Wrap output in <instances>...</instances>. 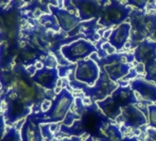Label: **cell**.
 Here are the masks:
<instances>
[{"label": "cell", "mask_w": 156, "mask_h": 141, "mask_svg": "<svg viewBox=\"0 0 156 141\" xmlns=\"http://www.w3.org/2000/svg\"><path fill=\"white\" fill-rule=\"evenodd\" d=\"M74 95L66 88H62L56 95L48 111L36 113L39 124H57L62 122L74 104Z\"/></svg>", "instance_id": "obj_2"}, {"label": "cell", "mask_w": 156, "mask_h": 141, "mask_svg": "<svg viewBox=\"0 0 156 141\" xmlns=\"http://www.w3.org/2000/svg\"><path fill=\"white\" fill-rule=\"evenodd\" d=\"M40 130H41V135L43 139H45L47 141H52L55 139L54 134L50 130V124L40 125Z\"/></svg>", "instance_id": "obj_26"}, {"label": "cell", "mask_w": 156, "mask_h": 141, "mask_svg": "<svg viewBox=\"0 0 156 141\" xmlns=\"http://www.w3.org/2000/svg\"><path fill=\"white\" fill-rule=\"evenodd\" d=\"M149 112V128H153L156 129V105L148 106Z\"/></svg>", "instance_id": "obj_27"}, {"label": "cell", "mask_w": 156, "mask_h": 141, "mask_svg": "<svg viewBox=\"0 0 156 141\" xmlns=\"http://www.w3.org/2000/svg\"><path fill=\"white\" fill-rule=\"evenodd\" d=\"M1 106H2V100L0 98V110H1Z\"/></svg>", "instance_id": "obj_38"}, {"label": "cell", "mask_w": 156, "mask_h": 141, "mask_svg": "<svg viewBox=\"0 0 156 141\" xmlns=\"http://www.w3.org/2000/svg\"><path fill=\"white\" fill-rule=\"evenodd\" d=\"M0 26H1V12H0Z\"/></svg>", "instance_id": "obj_39"}, {"label": "cell", "mask_w": 156, "mask_h": 141, "mask_svg": "<svg viewBox=\"0 0 156 141\" xmlns=\"http://www.w3.org/2000/svg\"><path fill=\"white\" fill-rule=\"evenodd\" d=\"M84 141H96V140L94 139V138H92V137H90V136L87 139H85Z\"/></svg>", "instance_id": "obj_37"}, {"label": "cell", "mask_w": 156, "mask_h": 141, "mask_svg": "<svg viewBox=\"0 0 156 141\" xmlns=\"http://www.w3.org/2000/svg\"><path fill=\"white\" fill-rule=\"evenodd\" d=\"M0 98L6 106L3 114L5 125L13 126L16 122L24 117L27 118L32 113V108L11 88L6 93H3Z\"/></svg>", "instance_id": "obj_3"}, {"label": "cell", "mask_w": 156, "mask_h": 141, "mask_svg": "<svg viewBox=\"0 0 156 141\" xmlns=\"http://www.w3.org/2000/svg\"><path fill=\"white\" fill-rule=\"evenodd\" d=\"M21 141H43L40 124L37 118V114L32 112L27 117L20 131Z\"/></svg>", "instance_id": "obj_11"}, {"label": "cell", "mask_w": 156, "mask_h": 141, "mask_svg": "<svg viewBox=\"0 0 156 141\" xmlns=\"http://www.w3.org/2000/svg\"><path fill=\"white\" fill-rule=\"evenodd\" d=\"M32 80L43 89L54 91L59 81L58 68H48L43 66V68L37 70L36 73L32 76Z\"/></svg>", "instance_id": "obj_10"}, {"label": "cell", "mask_w": 156, "mask_h": 141, "mask_svg": "<svg viewBox=\"0 0 156 141\" xmlns=\"http://www.w3.org/2000/svg\"><path fill=\"white\" fill-rule=\"evenodd\" d=\"M131 69V64L125 62H115L100 68V70H104L109 78L114 83H117L124 76H126Z\"/></svg>", "instance_id": "obj_17"}, {"label": "cell", "mask_w": 156, "mask_h": 141, "mask_svg": "<svg viewBox=\"0 0 156 141\" xmlns=\"http://www.w3.org/2000/svg\"><path fill=\"white\" fill-rule=\"evenodd\" d=\"M133 7L125 6L122 2L117 0L106 1L102 9L98 24L103 28H111L114 26H120L129 18Z\"/></svg>", "instance_id": "obj_4"}, {"label": "cell", "mask_w": 156, "mask_h": 141, "mask_svg": "<svg viewBox=\"0 0 156 141\" xmlns=\"http://www.w3.org/2000/svg\"><path fill=\"white\" fill-rule=\"evenodd\" d=\"M51 103H52V101L45 100V101L43 102L42 106H41V111H42V112H46V111H48V110L49 109L50 106H51Z\"/></svg>", "instance_id": "obj_34"}, {"label": "cell", "mask_w": 156, "mask_h": 141, "mask_svg": "<svg viewBox=\"0 0 156 141\" xmlns=\"http://www.w3.org/2000/svg\"><path fill=\"white\" fill-rule=\"evenodd\" d=\"M129 19L132 27L129 39L131 50H135L144 39L156 42V13L148 14L145 9H133Z\"/></svg>", "instance_id": "obj_1"}, {"label": "cell", "mask_w": 156, "mask_h": 141, "mask_svg": "<svg viewBox=\"0 0 156 141\" xmlns=\"http://www.w3.org/2000/svg\"><path fill=\"white\" fill-rule=\"evenodd\" d=\"M112 30H113V29H111V28L106 29L105 32H104V34H103V36H102V38L105 39H109V38L111 37V35H112Z\"/></svg>", "instance_id": "obj_35"}, {"label": "cell", "mask_w": 156, "mask_h": 141, "mask_svg": "<svg viewBox=\"0 0 156 141\" xmlns=\"http://www.w3.org/2000/svg\"><path fill=\"white\" fill-rule=\"evenodd\" d=\"M39 24L48 31L58 32L60 27L58 23V20L52 14H44L39 17Z\"/></svg>", "instance_id": "obj_20"}, {"label": "cell", "mask_w": 156, "mask_h": 141, "mask_svg": "<svg viewBox=\"0 0 156 141\" xmlns=\"http://www.w3.org/2000/svg\"><path fill=\"white\" fill-rule=\"evenodd\" d=\"M147 138L145 139V141H156V129L153 128H148L146 129Z\"/></svg>", "instance_id": "obj_30"}, {"label": "cell", "mask_w": 156, "mask_h": 141, "mask_svg": "<svg viewBox=\"0 0 156 141\" xmlns=\"http://www.w3.org/2000/svg\"><path fill=\"white\" fill-rule=\"evenodd\" d=\"M1 141H21L20 132L16 128H11L5 132Z\"/></svg>", "instance_id": "obj_22"}, {"label": "cell", "mask_w": 156, "mask_h": 141, "mask_svg": "<svg viewBox=\"0 0 156 141\" xmlns=\"http://www.w3.org/2000/svg\"><path fill=\"white\" fill-rule=\"evenodd\" d=\"M101 48H102V50H103L108 55H112V54H114V53L117 52L116 50H115V48L112 47V46L109 43V41L103 43L102 46H101Z\"/></svg>", "instance_id": "obj_28"}, {"label": "cell", "mask_w": 156, "mask_h": 141, "mask_svg": "<svg viewBox=\"0 0 156 141\" xmlns=\"http://www.w3.org/2000/svg\"><path fill=\"white\" fill-rule=\"evenodd\" d=\"M122 141H141V140H139L138 137L134 136V137H125V138H123V140Z\"/></svg>", "instance_id": "obj_36"}, {"label": "cell", "mask_w": 156, "mask_h": 141, "mask_svg": "<svg viewBox=\"0 0 156 141\" xmlns=\"http://www.w3.org/2000/svg\"><path fill=\"white\" fill-rule=\"evenodd\" d=\"M5 134V121L3 114H0V141Z\"/></svg>", "instance_id": "obj_31"}, {"label": "cell", "mask_w": 156, "mask_h": 141, "mask_svg": "<svg viewBox=\"0 0 156 141\" xmlns=\"http://www.w3.org/2000/svg\"><path fill=\"white\" fill-rule=\"evenodd\" d=\"M130 86L132 90L138 93L144 100L156 103V85L144 79H136L130 82Z\"/></svg>", "instance_id": "obj_16"}, {"label": "cell", "mask_w": 156, "mask_h": 141, "mask_svg": "<svg viewBox=\"0 0 156 141\" xmlns=\"http://www.w3.org/2000/svg\"><path fill=\"white\" fill-rule=\"evenodd\" d=\"M81 119V117L78 114H76L75 112H72V111H69V113L67 114L66 117L64 118V120L62 121L64 126H67V127H70L73 125V123L77 120H80Z\"/></svg>", "instance_id": "obj_25"}, {"label": "cell", "mask_w": 156, "mask_h": 141, "mask_svg": "<svg viewBox=\"0 0 156 141\" xmlns=\"http://www.w3.org/2000/svg\"><path fill=\"white\" fill-rule=\"evenodd\" d=\"M135 71L137 72L138 74H143L145 73V66L143 63H137V65L135 66Z\"/></svg>", "instance_id": "obj_33"}, {"label": "cell", "mask_w": 156, "mask_h": 141, "mask_svg": "<svg viewBox=\"0 0 156 141\" xmlns=\"http://www.w3.org/2000/svg\"><path fill=\"white\" fill-rule=\"evenodd\" d=\"M123 136L120 127L114 123L110 124L101 133V138L97 141H122Z\"/></svg>", "instance_id": "obj_19"}, {"label": "cell", "mask_w": 156, "mask_h": 141, "mask_svg": "<svg viewBox=\"0 0 156 141\" xmlns=\"http://www.w3.org/2000/svg\"><path fill=\"white\" fill-rule=\"evenodd\" d=\"M96 104L102 114L112 121L115 122L116 118L122 114V108L112 98V96H108L103 101L97 102Z\"/></svg>", "instance_id": "obj_18"}, {"label": "cell", "mask_w": 156, "mask_h": 141, "mask_svg": "<svg viewBox=\"0 0 156 141\" xmlns=\"http://www.w3.org/2000/svg\"><path fill=\"white\" fill-rule=\"evenodd\" d=\"M154 3H155V5H156V1H154Z\"/></svg>", "instance_id": "obj_40"}, {"label": "cell", "mask_w": 156, "mask_h": 141, "mask_svg": "<svg viewBox=\"0 0 156 141\" xmlns=\"http://www.w3.org/2000/svg\"><path fill=\"white\" fill-rule=\"evenodd\" d=\"M52 141H84L80 137H70V138H63L60 139H54Z\"/></svg>", "instance_id": "obj_32"}, {"label": "cell", "mask_w": 156, "mask_h": 141, "mask_svg": "<svg viewBox=\"0 0 156 141\" xmlns=\"http://www.w3.org/2000/svg\"><path fill=\"white\" fill-rule=\"evenodd\" d=\"M100 76V68L90 59L82 60L77 62L75 78L77 81L91 87L95 84Z\"/></svg>", "instance_id": "obj_8"}, {"label": "cell", "mask_w": 156, "mask_h": 141, "mask_svg": "<svg viewBox=\"0 0 156 141\" xmlns=\"http://www.w3.org/2000/svg\"><path fill=\"white\" fill-rule=\"evenodd\" d=\"M137 76H138L137 72L135 71L134 68H132V69L130 70L129 73H128L126 76H124V77L122 79V81H124V82H131V81L134 80Z\"/></svg>", "instance_id": "obj_29"}, {"label": "cell", "mask_w": 156, "mask_h": 141, "mask_svg": "<svg viewBox=\"0 0 156 141\" xmlns=\"http://www.w3.org/2000/svg\"><path fill=\"white\" fill-rule=\"evenodd\" d=\"M131 30L132 27L129 22H124L112 30V33L108 41L112 47L115 48L117 52H120L124 49L125 44L130 39Z\"/></svg>", "instance_id": "obj_13"}, {"label": "cell", "mask_w": 156, "mask_h": 141, "mask_svg": "<svg viewBox=\"0 0 156 141\" xmlns=\"http://www.w3.org/2000/svg\"><path fill=\"white\" fill-rule=\"evenodd\" d=\"M98 22H99V18L91 19L89 21H83L68 36L74 37L79 34H83L86 38V40L91 43H96L101 39V36L98 34V30L102 28L98 24Z\"/></svg>", "instance_id": "obj_12"}, {"label": "cell", "mask_w": 156, "mask_h": 141, "mask_svg": "<svg viewBox=\"0 0 156 141\" xmlns=\"http://www.w3.org/2000/svg\"><path fill=\"white\" fill-rule=\"evenodd\" d=\"M117 125L122 124L126 128H133L137 130L141 127L145 126L148 121L144 114L135 106H128L122 108V114L116 118Z\"/></svg>", "instance_id": "obj_7"}, {"label": "cell", "mask_w": 156, "mask_h": 141, "mask_svg": "<svg viewBox=\"0 0 156 141\" xmlns=\"http://www.w3.org/2000/svg\"><path fill=\"white\" fill-rule=\"evenodd\" d=\"M135 62L146 64L147 62L156 60V42L149 39L142 41L134 50Z\"/></svg>", "instance_id": "obj_14"}, {"label": "cell", "mask_w": 156, "mask_h": 141, "mask_svg": "<svg viewBox=\"0 0 156 141\" xmlns=\"http://www.w3.org/2000/svg\"><path fill=\"white\" fill-rule=\"evenodd\" d=\"M76 67H77V63H71L68 66H58L57 68H58L59 78H66L73 70L76 69Z\"/></svg>", "instance_id": "obj_24"}, {"label": "cell", "mask_w": 156, "mask_h": 141, "mask_svg": "<svg viewBox=\"0 0 156 141\" xmlns=\"http://www.w3.org/2000/svg\"><path fill=\"white\" fill-rule=\"evenodd\" d=\"M48 8H49V11L51 12V14L58 20L60 29L64 33H67L68 35L69 33H71L82 22L80 20V18L79 17V16L69 12L65 8H62L59 6H55L52 5H49Z\"/></svg>", "instance_id": "obj_9"}, {"label": "cell", "mask_w": 156, "mask_h": 141, "mask_svg": "<svg viewBox=\"0 0 156 141\" xmlns=\"http://www.w3.org/2000/svg\"><path fill=\"white\" fill-rule=\"evenodd\" d=\"M125 6H129L132 7H135L134 9H138V10H144L145 9L148 1L147 0H128L125 2H122Z\"/></svg>", "instance_id": "obj_23"}, {"label": "cell", "mask_w": 156, "mask_h": 141, "mask_svg": "<svg viewBox=\"0 0 156 141\" xmlns=\"http://www.w3.org/2000/svg\"><path fill=\"white\" fill-rule=\"evenodd\" d=\"M145 66V75L144 80L147 82L156 83V60L151 61L144 64Z\"/></svg>", "instance_id": "obj_21"}, {"label": "cell", "mask_w": 156, "mask_h": 141, "mask_svg": "<svg viewBox=\"0 0 156 141\" xmlns=\"http://www.w3.org/2000/svg\"><path fill=\"white\" fill-rule=\"evenodd\" d=\"M60 51L62 56L69 63H77L90 57L93 52H98L95 45L84 39H80L69 45L63 46Z\"/></svg>", "instance_id": "obj_5"}, {"label": "cell", "mask_w": 156, "mask_h": 141, "mask_svg": "<svg viewBox=\"0 0 156 141\" xmlns=\"http://www.w3.org/2000/svg\"><path fill=\"white\" fill-rule=\"evenodd\" d=\"M75 8L78 11V16L80 20L89 21L99 18L107 0H71Z\"/></svg>", "instance_id": "obj_6"}, {"label": "cell", "mask_w": 156, "mask_h": 141, "mask_svg": "<svg viewBox=\"0 0 156 141\" xmlns=\"http://www.w3.org/2000/svg\"><path fill=\"white\" fill-rule=\"evenodd\" d=\"M111 96L121 108L126 107L128 106L139 105V101L130 85L119 86Z\"/></svg>", "instance_id": "obj_15"}]
</instances>
